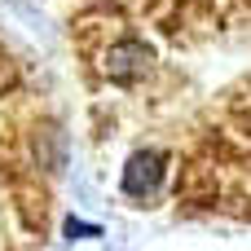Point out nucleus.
Masks as SVG:
<instances>
[{"mask_svg":"<svg viewBox=\"0 0 251 251\" xmlns=\"http://www.w3.org/2000/svg\"><path fill=\"white\" fill-rule=\"evenodd\" d=\"M146 66H150V49H146L141 40H124V44L106 57V75H110V79H119V84L137 79Z\"/></svg>","mask_w":251,"mask_h":251,"instance_id":"f03ea898","label":"nucleus"},{"mask_svg":"<svg viewBox=\"0 0 251 251\" xmlns=\"http://www.w3.org/2000/svg\"><path fill=\"white\" fill-rule=\"evenodd\" d=\"M159 181H163V154L159 150H137L119 172V194L132 199V203H146L159 190Z\"/></svg>","mask_w":251,"mask_h":251,"instance_id":"f257e3e1","label":"nucleus"}]
</instances>
